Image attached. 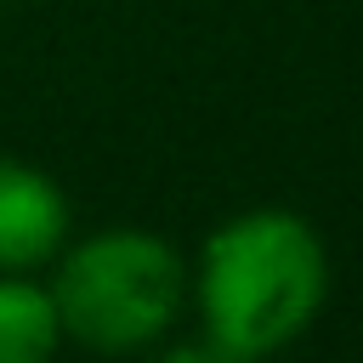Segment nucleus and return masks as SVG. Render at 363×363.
<instances>
[{
    "instance_id": "f257e3e1",
    "label": "nucleus",
    "mask_w": 363,
    "mask_h": 363,
    "mask_svg": "<svg viewBox=\"0 0 363 363\" xmlns=\"http://www.w3.org/2000/svg\"><path fill=\"white\" fill-rule=\"evenodd\" d=\"M329 255L306 216L244 210L221 221L199 250V318L204 340L233 357H267L289 346L323 306Z\"/></svg>"
},
{
    "instance_id": "f03ea898",
    "label": "nucleus",
    "mask_w": 363,
    "mask_h": 363,
    "mask_svg": "<svg viewBox=\"0 0 363 363\" xmlns=\"http://www.w3.org/2000/svg\"><path fill=\"white\" fill-rule=\"evenodd\" d=\"M187 295L182 255L142 227H108L74 244L51 278L57 323L91 352H142L153 346Z\"/></svg>"
},
{
    "instance_id": "7ed1b4c3",
    "label": "nucleus",
    "mask_w": 363,
    "mask_h": 363,
    "mask_svg": "<svg viewBox=\"0 0 363 363\" xmlns=\"http://www.w3.org/2000/svg\"><path fill=\"white\" fill-rule=\"evenodd\" d=\"M68 238V199L34 164L0 159V272H28Z\"/></svg>"
},
{
    "instance_id": "20e7f679",
    "label": "nucleus",
    "mask_w": 363,
    "mask_h": 363,
    "mask_svg": "<svg viewBox=\"0 0 363 363\" xmlns=\"http://www.w3.org/2000/svg\"><path fill=\"white\" fill-rule=\"evenodd\" d=\"M62 340L57 301L34 278H0V363H51Z\"/></svg>"
},
{
    "instance_id": "39448f33",
    "label": "nucleus",
    "mask_w": 363,
    "mask_h": 363,
    "mask_svg": "<svg viewBox=\"0 0 363 363\" xmlns=\"http://www.w3.org/2000/svg\"><path fill=\"white\" fill-rule=\"evenodd\" d=\"M147 363H244V357L221 352L216 340H182V346H164V352L147 357Z\"/></svg>"
}]
</instances>
